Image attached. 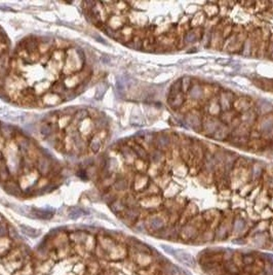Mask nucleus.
<instances>
[{
  "label": "nucleus",
  "mask_w": 273,
  "mask_h": 275,
  "mask_svg": "<svg viewBox=\"0 0 273 275\" xmlns=\"http://www.w3.org/2000/svg\"><path fill=\"white\" fill-rule=\"evenodd\" d=\"M173 256H175L182 264L188 266V267H194L195 266V260L193 259V257L187 254V252H183V250H175Z\"/></svg>",
  "instance_id": "obj_5"
},
{
  "label": "nucleus",
  "mask_w": 273,
  "mask_h": 275,
  "mask_svg": "<svg viewBox=\"0 0 273 275\" xmlns=\"http://www.w3.org/2000/svg\"><path fill=\"white\" fill-rule=\"evenodd\" d=\"M21 229L23 230V232L26 235H28L30 237H37L39 235V232L36 231L34 229H31L29 227H21Z\"/></svg>",
  "instance_id": "obj_8"
},
{
  "label": "nucleus",
  "mask_w": 273,
  "mask_h": 275,
  "mask_svg": "<svg viewBox=\"0 0 273 275\" xmlns=\"http://www.w3.org/2000/svg\"><path fill=\"white\" fill-rule=\"evenodd\" d=\"M63 166L32 137L0 121V187L10 195L47 193L63 181Z\"/></svg>",
  "instance_id": "obj_2"
},
{
  "label": "nucleus",
  "mask_w": 273,
  "mask_h": 275,
  "mask_svg": "<svg viewBox=\"0 0 273 275\" xmlns=\"http://www.w3.org/2000/svg\"><path fill=\"white\" fill-rule=\"evenodd\" d=\"M242 260H243V263H244L245 265H250V264H253L254 263V258L252 257V256H248V255L244 256Z\"/></svg>",
  "instance_id": "obj_10"
},
{
  "label": "nucleus",
  "mask_w": 273,
  "mask_h": 275,
  "mask_svg": "<svg viewBox=\"0 0 273 275\" xmlns=\"http://www.w3.org/2000/svg\"><path fill=\"white\" fill-rule=\"evenodd\" d=\"M165 272L167 275H176L178 273V269L174 265H169L165 267Z\"/></svg>",
  "instance_id": "obj_9"
},
{
  "label": "nucleus",
  "mask_w": 273,
  "mask_h": 275,
  "mask_svg": "<svg viewBox=\"0 0 273 275\" xmlns=\"http://www.w3.org/2000/svg\"><path fill=\"white\" fill-rule=\"evenodd\" d=\"M225 268H226V270H227L229 273H231V274H236V273L239 272V269L237 268V266L235 265L234 263L231 262V261H229V262L226 263V266H225Z\"/></svg>",
  "instance_id": "obj_7"
},
{
  "label": "nucleus",
  "mask_w": 273,
  "mask_h": 275,
  "mask_svg": "<svg viewBox=\"0 0 273 275\" xmlns=\"http://www.w3.org/2000/svg\"><path fill=\"white\" fill-rule=\"evenodd\" d=\"M94 72V58L81 45L58 37L31 35L11 52L0 91L17 105L56 107L84 92Z\"/></svg>",
  "instance_id": "obj_1"
},
{
  "label": "nucleus",
  "mask_w": 273,
  "mask_h": 275,
  "mask_svg": "<svg viewBox=\"0 0 273 275\" xmlns=\"http://www.w3.org/2000/svg\"><path fill=\"white\" fill-rule=\"evenodd\" d=\"M39 133L62 156L84 159L101 155L110 138V123L94 107L71 106L48 113L41 121Z\"/></svg>",
  "instance_id": "obj_3"
},
{
  "label": "nucleus",
  "mask_w": 273,
  "mask_h": 275,
  "mask_svg": "<svg viewBox=\"0 0 273 275\" xmlns=\"http://www.w3.org/2000/svg\"><path fill=\"white\" fill-rule=\"evenodd\" d=\"M10 54L11 53L9 51V39L4 30L0 27V85L7 68Z\"/></svg>",
  "instance_id": "obj_4"
},
{
  "label": "nucleus",
  "mask_w": 273,
  "mask_h": 275,
  "mask_svg": "<svg viewBox=\"0 0 273 275\" xmlns=\"http://www.w3.org/2000/svg\"><path fill=\"white\" fill-rule=\"evenodd\" d=\"M150 227L153 230H158L163 227V221L158 217H154L150 221Z\"/></svg>",
  "instance_id": "obj_6"
}]
</instances>
